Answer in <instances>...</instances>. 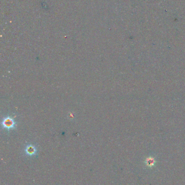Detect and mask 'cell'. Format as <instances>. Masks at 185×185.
Masks as SVG:
<instances>
[{"label":"cell","mask_w":185,"mask_h":185,"mask_svg":"<svg viewBox=\"0 0 185 185\" xmlns=\"http://www.w3.org/2000/svg\"><path fill=\"white\" fill-rule=\"evenodd\" d=\"M1 126L3 129L10 131L17 128V122L13 116L7 115L2 119Z\"/></svg>","instance_id":"cell-1"}]
</instances>
